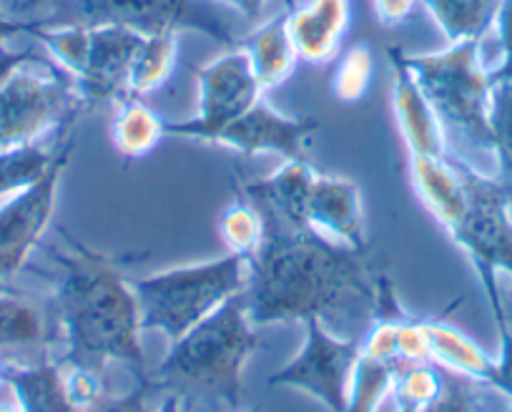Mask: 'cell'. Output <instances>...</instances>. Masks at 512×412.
I'll return each instance as SVG.
<instances>
[{"instance_id":"cell-38","label":"cell","mask_w":512,"mask_h":412,"mask_svg":"<svg viewBox=\"0 0 512 412\" xmlns=\"http://www.w3.org/2000/svg\"><path fill=\"white\" fill-rule=\"evenodd\" d=\"M224 3L239 11L244 18H249V21H256L262 16L264 6H267V0H224Z\"/></svg>"},{"instance_id":"cell-42","label":"cell","mask_w":512,"mask_h":412,"mask_svg":"<svg viewBox=\"0 0 512 412\" xmlns=\"http://www.w3.org/2000/svg\"><path fill=\"white\" fill-rule=\"evenodd\" d=\"M6 385V360H0V387Z\"/></svg>"},{"instance_id":"cell-13","label":"cell","mask_w":512,"mask_h":412,"mask_svg":"<svg viewBox=\"0 0 512 412\" xmlns=\"http://www.w3.org/2000/svg\"><path fill=\"white\" fill-rule=\"evenodd\" d=\"M319 121L312 116H284L269 103L256 101L244 116L231 121L214 139L244 156L279 154L287 161H307Z\"/></svg>"},{"instance_id":"cell-4","label":"cell","mask_w":512,"mask_h":412,"mask_svg":"<svg viewBox=\"0 0 512 412\" xmlns=\"http://www.w3.org/2000/svg\"><path fill=\"white\" fill-rule=\"evenodd\" d=\"M405 63L415 73L432 111L450 141L470 154L495 156L492 141V83L480 63V41L450 43V48L425 56H407Z\"/></svg>"},{"instance_id":"cell-16","label":"cell","mask_w":512,"mask_h":412,"mask_svg":"<svg viewBox=\"0 0 512 412\" xmlns=\"http://www.w3.org/2000/svg\"><path fill=\"white\" fill-rule=\"evenodd\" d=\"M410 176L427 212L447 234L467 212V186L457 156H410Z\"/></svg>"},{"instance_id":"cell-7","label":"cell","mask_w":512,"mask_h":412,"mask_svg":"<svg viewBox=\"0 0 512 412\" xmlns=\"http://www.w3.org/2000/svg\"><path fill=\"white\" fill-rule=\"evenodd\" d=\"M33 38L48 48L53 63L76 81L88 106L131 98V71L144 36L123 26H41Z\"/></svg>"},{"instance_id":"cell-34","label":"cell","mask_w":512,"mask_h":412,"mask_svg":"<svg viewBox=\"0 0 512 412\" xmlns=\"http://www.w3.org/2000/svg\"><path fill=\"white\" fill-rule=\"evenodd\" d=\"M397 355H400V362H405V365L430 362V345H427L422 320H415V317L402 320L400 335H397Z\"/></svg>"},{"instance_id":"cell-22","label":"cell","mask_w":512,"mask_h":412,"mask_svg":"<svg viewBox=\"0 0 512 412\" xmlns=\"http://www.w3.org/2000/svg\"><path fill=\"white\" fill-rule=\"evenodd\" d=\"M48 315L23 294H0V360L48 342Z\"/></svg>"},{"instance_id":"cell-43","label":"cell","mask_w":512,"mask_h":412,"mask_svg":"<svg viewBox=\"0 0 512 412\" xmlns=\"http://www.w3.org/2000/svg\"><path fill=\"white\" fill-rule=\"evenodd\" d=\"M502 330H510V335H512V312L510 315H505V327H502Z\"/></svg>"},{"instance_id":"cell-5","label":"cell","mask_w":512,"mask_h":412,"mask_svg":"<svg viewBox=\"0 0 512 412\" xmlns=\"http://www.w3.org/2000/svg\"><path fill=\"white\" fill-rule=\"evenodd\" d=\"M249 259L226 254L201 264L166 269L131 282L139 299L141 330L161 332L169 342L181 340L224 302L246 292Z\"/></svg>"},{"instance_id":"cell-30","label":"cell","mask_w":512,"mask_h":412,"mask_svg":"<svg viewBox=\"0 0 512 412\" xmlns=\"http://www.w3.org/2000/svg\"><path fill=\"white\" fill-rule=\"evenodd\" d=\"M374 76V53L367 43H354L332 76V93L342 103L362 101Z\"/></svg>"},{"instance_id":"cell-17","label":"cell","mask_w":512,"mask_h":412,"mask_svg":"<svg viewBox=\"0 0 512 412\" xmlns=\"http://www.w3.org/2000/svg\"><path fill=\"white\" fill-rule=\"evenodd\" d=\"M287 28L302 61L317 66L329 63L349 28V0H309L307 6H289Z\"/></svg>"},{"instance_id":"cell-3","label":"cell","mask_w":512,"mask_h":412,"mask_svg":"<svg viewBox=\"0 0 512 412\" xmlns=\"http://www.w3.org/2000/svg\"><path fill=\"white\" fill-rule=\"evenodd\" d=\"M259 347L262 340L251 325L241 292L181 340L171 342L161 365L149 377L164 395L179 397L184 412L191 407L239 412L244 367Z\"/></svg>"},{"instance_id":"cell-39","label":"cell","mask_w":512,"mask_h":412,"mask_svg":"<svg viewBox=\"0 0 512 412\" xmlns=\"http://www.w3.org/2000/svg\"><path fill=\"white\" fill-rule=\"evenodd\" d=\"M156 412H184V407H181L179 397L161 395V402H159V407H156Z\"/></svg>"},{"instance_id":"cell-9","label":"cell","mask_w":512,"mask_h":412,"mask_svg":"<svg viewBox=\"0 0 512 412\" xmlns=\"http://www.w3.org/2000/svg\"><path fill=\"white\" fill-rule=\"evenodd\" d=\"M63 8L58 23H83V26H123L141 36L199 31L221 46L236 48L239 38L199 0H56Z\"/></svg>"},{"instance_id":"cell-27","label":"cell","mask_w":512,"mask_h":412,"mask_svg":"<svg viewBox=\"0 0 512 412\" xmlns=\"http://www.w3.org/2000/svg\"><path fill=\"white\" fill-rule=\"evenodd\" d=\"M402 362L377 360V357L359 355L357 370L352 377L347 412H377L379 402L395 385V375Z\"/></svg>"},{"instance_id":"cell-14","label":"cell","mask_w":512,"mask_h":412,"mask_svg":"<svg viewBox=\"0 0 512 412\" xmlns=\"http://www.w3.org/2000/svg\"><path fill=\"white\" fill-rule=\"evenodd\" d=\"M384 53L392 71V109H395L397 129L410 156H447L450 149H447L445 131L415 73L405 63V53L397 46H390Z\"/></svg>"},{"instance_id":"cell-11","label":"cell","mask_w":512,"mask_h":412,"mask_svg":"<svg viewBox=\"0 0 512 412\" xmlns=\"http://www.w3.org/2000/svg\"><path fill=\"white\" fill-rule=\"evenodd\" d=\"M199 78V114L189 121H166V136L214 144L216 136L244 116L256 101H262V86L256 81L249 56L241 46L196 71Z\"/></svg>"},{"instance_id":"cell-33","label":"cell","mask_w":512,"mask_h":412,"mask_svg":"<svg viewBox=\"0 0 512 412\" xmlns=\"http://www.w3.org/2000/svg\"><path fill=\"white\" fill-rule=\"evenodd\" d=\"M156 395H164V392L156 387V382L149 375L139 377L131 390L121 397H98L86 412H156L154 400Z\"/></svg>"},{"instance_id":"cell-21","label":"cell","mask_w":512,"mask_h":412,"mask_svg":"<svg viewBox=\"0 0 512 412\" xmlns=\"http://www.w3.org/2000/svg\"><path fill=\"white\" fill-rule=\"evenodd\" d=\"M287 16L289 11H284L282 16L269 21L267 26L256 28L249 38L239 41V46L249 56L251 68H254V76L259 86H262V91L282 86L292 76L294 66L299 61L292 38H289Z\"/></svg>"},{"instance_id":"cell-23","label":"cell","mask_w":512,"mask_h":412,"mask_svg":"<svg viewBox=\"0 0 512 412\" xmlns=\"http://www.w3.org/2000/svg\"><path fill=\"white\" fill-rule=\"evenodd\" d=\"M118 106L121 109L111 124V139L116 151L126 159L149 156L166 136V121L136 96L126 98Z\"/></svg>"},{"instance_id":"cell-8","label":"cell","mask_w":512,"mask_h":412,"mask_svg":"<svg viewBox=\"0 0 512 412\" xmlns=\"http://www.w3.org/2000/svg\"><path fill=\"white\" fill-rule=\"evenodd\" d=\"M460 164L462 179L467 186V212L450 237L475 262L482 284H485L487 299H490L492 315L502 330L505 309H502L500 292H497L495 272L505 269L512 274V204L500 181L482 174L465 161Z\"/></svg>"},{"instance_id":"cell-1","label":"cell","mask_w":512,"mask_h":412,"mask_svg":"<svg viewBox=\"0 0 512 412\" xmlns=\"http://www.w3.org/2000/svg\"><path fill=\"white\" fill-rule=\"evenodd\" d=\"M264 239L249 257L246 309L254 327L374 317L377 282L364 252L334 242L307 222L259 209Z\"/></svg>"},{"instance_id":"cell-31","label":"cell","mask_w":512,"mask_h":412,"mask_svg":"<svg viewBox=\"0 0 512 412\" xmlns=\"http://www.w3.org/2000/svg\"><path fill=\"white\" fill-rule=\"evenodd\" d=\"M440 390V367L432 362L422 365H400L395 375V405L397 412H420Z\"/></svg>"},{"instance_id":"cell-24","label":"cell","mask_w":512,"mask_h":412,"mask_svg":"<svg viewBox=\"0 0 512 412\" xmlns=\"http://www.w3.org/2000/svg\"><path fill=\"white\" fill-rule=\"evenodd\" d=\"M502 0H422L450 43L482 41L497 21Z\"/></svg>"},{"instance_id":"cell-44","label":"cell","mask_w":512,"mask_h":412,"mask_svg":"<svg viewBox=\"0 0 512 412\" xmlns=\"http://www.w3.org/2000/svg\"><path fill=\"white\" fill-rule=\"evenodd\" d=\"M244 412H259V407H251V410H244Z\"/></svg>"},{"instance_id":"cell-12","label":"cell","mask_w":512,"mask_h":412,"mask_svg":"<svg viewBox=\"0 0 512 412\" xmlns=\"http://www.w3.org/2000/svg\"><path fill=\"white\" fill-rule=\"evenodd\" d=\"M71 151L73 139L68 136L48 174L0 204V284L16 277L41 244V237L53 219L58 186L71 161Z\"/></svg>"},{"instance_id":"cell-10","label":"cell","mask_w":512,"mask_h":412,"mask_svg":"<svg viewBox=\"0 0 512 412\" xmlns=\"http://www.w3.org/2000/svg\"><path fill=\"white\" fill-rule=\"evenodd\" d=\"M304 330V347L269 377V387L302 390L322 402L329 412H347L362 342L332 335L322 320H307Z\"/></svg>"},{"instance_id":"cell-19","label":"cell","mask_w":512,"mask_h":412,"mask_svg":"<svg viewBox=\"0 0 512 412\" xmlns=\"http://www.w3.org/2000/svg\"><path fill=\"white\" fill-rule=\"evenodd\" d=\"M312 181L314 171L307 161H284L282 169L267 179L241 186V196L249 199L256 209H267L289 222H307V196Z\"/></svg>"},{"instance_id":"cell-37","label":"cell","mask_w":512,"mask_h":412,"mask_svg":"<svg viewBox=\"0 0 512 412\" xmlns=\"http://www.w3.org/2000/svg\"><path fill=\"white\" fill-rule=\"evenodd\" d=\"M41 26H48V21H13V18H8L6 13H0V53L6 51V41L8 38L18 36V33H36Z\"/></svg>"},{"instance_id":"cell-20","label":"cell","mask_w":512,"mask_h":412,"mask_svg":"<svg viewBox=\"0 0 512 412\" xmlns=\"http://www.w3.org/2000/svg\"><path fill=\"white\" fill-rule=\"evenodd\" d=\"M427 345H430V362H437L445 370L465 375L475 382L495 385L497 362L485 355L477 342H472L465 332L452 327L445 320H422Z\"/></svg>"},{"instance_id":"cell-15","label":"cell","mask_w":512,"mask_h":412,"mask_svg":"<svg viewBox=\"0 0 512 412\" xmlns=\"http://www.w3.org/2000/svg\"><path fill=\"white\" fill-rule=\"evenodd\" d=\"M307 222L344 247L359 249V252L367 249L362 191L354 181L314 174L307 196Z\"/></svg>"},{"instance_id":"cell-32","label":"cell","mask_w":512,"mask_h":412,"mask_svg":"<svg viewBox=\"0 0 512 412\" xmlns=\"http://www.w3.org/2000/svg\"><path fill=\"white\" fill-rule=\"evenodd\" d=\"M420 412H485V402L475 380L440 367V390Z\"/></svg>"},{"instance_id":"cell-6","label":"cell","mask_w":512,"mask_h":412,"mask_svg":"<svg viewBox=\"0 0 512 412\" xmlns=\"http://www.w3.org/2000/svg\"><path fill=\"white\" fill-rule=\"evenodd\" d=\"M88 103L58 63L31 51L0 53V151L38 144L53 129H71Z\"/></svg>"},{"instance_id":"cell-41","label":"cell","mask_w":512,"mask_h":412,"mask_svg":"<svg viewBox=\"0 0 512 412\" xmlns=\"http://www.w3.org/2000/svg\"><path fill=\"white\" fill-rule=\"evenodd\" d=\"M0 412H21L16 402H0Z\"/></svg>"},{"instance_id":"cell-26","label":"cell","mask_w":512,"mask_h":412,"mask_svg":"<svg viewBox=\"0 0 512 412\" xmlns=\"http://www.w3.org/2000/svg\"><path fill=\"white\" fill-rule=\"evenodd\" d=\"M179 36L164 33V36H144L141 51L134 61L131 71V96H144V93L156 91L169 81L176 66V46Z\"/></svg>"},{"instance_id":"cell-18","label":"cell","mask_w":512,"mask_h":412,"mask_svg":"<svg viewBox=\"0 0 512 412\" xmlns=\"http://www.w3.org/2000/svg\"><path fill=\"white\" fill-rule=\"evenodd\" d=\"M6 385L16 395L21 412H86L73 397L68 370L61 360L16 365L6 360Z\"/></svg>"},{"instance_id":"cell-2","label":"cell","mask_w":512,"mask_h":412,"mask_svg":"<svg viewBox=\"0 0 512 412\" xmlns=\"http://www.w3.org/2000/svg\"><path fill=\"white\" fill-rule=\"evenodd\" d=\"M68 249H48L56 264V315L66 355L63 365L101 377L111 362L146 377L141 312L134 287L116 259L98 254L63 232Z\"/></svg>"},{"instance_id":"cell-35","label":"cell","mask_w":512,"mask_h":412,"mask_svg":"<svg viewBox=\"0 0 512 412\" xmlns=\"http://www.w3.org/2000/svg\"><path fill=\"white\" fill-rule=\"evenodd\" d=\"M497 26H500V46H502V66L492 71V83L505 81L512 76V0H502L500 13H497Z\"/></svg>"},{"instance_id":"cell-28","label":"cell","mask_w":512,"mask_h":412,"mask_svg":"<svg viewBox=\"0 0 512 412\" xmlns=\"http://www.w3.org/2000/svg\"><path fill=\"white\" fill-rule=\"evenodd\" d=\"M219 234L231 254L249 259L264 239V219L249 199L239 196L221 212Z\"/></svg>"},{"instance_id":"cell-45","label":"cell","mask_w":512,"mask_h":412,"mask_svg":"<svg viewBox=\"0 0 512 412\" xmlns=\"http://www.w3.org/2000/svg\"><path fill=\"white\" fill-rule=\"evenodd\" d=\"M510 412H512V410H510Z\"/></svg>"},{"instance_id":"cell-40","label":"cell","mask_w":512,"mask_h":412,"mask_svg":"<svg viewBox=\"0 0 512 412\" xmlns=\"http://www.w3.org/2000/svg\"><path fill=\"white\" fill-rule=\"evenodd\" d=\"M41 3H46V0H11V8L13 11H31V8L41 6ZM56 3V0H53Z\"/></svg>"},{"instance_id":"cell-29","label":"cell","mask_w":512,"mask_h":412,"mask_svg":"<svg viewBox=\"0 0 512 412\" xmlns=\"http://www.w3.org/2000/svg\"><path fill=\"white\" fill-rule=\"evenodd\" d=\"M492 141H495L497 181L507 191L512 204V76L497 81L492 88Z\"/></svg>"},{"instance_id":"cell-25","label":"cell","mask_w":512,"mask_h":412,"mask_svg":"<svg viewBox=\"0 0 512 412\" xmlns=\"http://www.w3.org/2000/svg\"><path fill=\"white\" fill-rule=\"evenodd\" d=\"M63 144L53 146V149H46L41 144H26L0 151V196H11L16 191L28 189L41 176H46L48 169L56 164Z\"/></svg>"},{"instance_id":"cell-36","label":"cell","mask_w":512,"mask_h":412,"mask_svg":"<svg viewBox=\"0 0 512 412\" xmlns=\"http://www.w3.org/2000/svg\"><path fill=\"white\" fill-rule=\"evenodd\" d=\"M417 0H372L374 16L382 26H400L415 11Z\"/></svg>"}]
</instances>
